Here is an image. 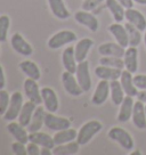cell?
Wrapping results in <instances>:
<instances>
[{"label": "cell", "mask_w": 146, "mask_h": 155, "mask_svg": "<svg viewBox=\"0 0 146 155\" xmlns=\"http://www.w3.org/2000/svg\"><path fill=\"white\" fill-rule=\"evenodd\" d=\"M103 129V124L97 120H90L81 126L78 130L77 141L80 145H87L89 141Z\"/></svg>", "instance_id": "1"}, {"label": "cell", "mask_w": 146, "mask_h": 155, "mask_svg": "<svg viewBox=\"0 0 146 155\" xmlns=\"http://www.w3.org/2000/svg\"><path fill=\"white\" fill-rule=\"evenodd\" d=\"M107 136H108V138L111 140L115 141L117 144H119L123 150H134L135 143H134V139H132V136L127 130H124L123 128H121V127H113V128H111Z\"/></svg>", "instance_id": "2"}, {"label": "cell", "mask_w": 146, "mask_h": 155, "mask_svg": "<svg viewBox=\"0 0 146 155\" xmlns=\"http://www.w3.org/2000/svg\"><path fill=\"white\" fill-rule=\"evenodd\" d=\"M77 40V34L74 33L71 30H61L58 32H56L55 34H53L49 40L47 41V46L50 49H59L74 42Z\"/></svg>", "instance_id": "3"}, {"label": "cell", "mask_w": 146, "mask_h": 155, "mask_svg": "<svg viewBox=\"0 0 146 155\" xmlns=\"http://www.w3.org/2000/svg\"><path fill=\"white\" fill-rule=\"evenodd\" d=\"M23 95L20 91H14L10 95V102L9 106L7 108L6 113L4 114V119L6 121H15L16 119H18L20 112L23 107Z\"/></svg>", "instance_id": "4"}, {"label": "cell", "mask_w": 146, "mask_h": 155, "mask_svg": "<svg viewBox=\"0 0 146 155\" xmlns=\"http://www.w3.org/2000/svg\"><path fill=\"white\" fill-rule=\"evenodd\" d=\"M75 77L78 80L80 87L82 88L83 92H87L91 89V77H90V71H89V63L87 61H83L78 63L77 71H75Z\"/></svg>", "instance_id": "5"}, {"label": "cell", "mask_w": 146, "mask_h": 155, "mask_svg": "<svg viewBox=\"0 0 146 155\" xmlns=\"http://www.w3.org/2000/svg\"><path fill=\"white\" fill-rule=\"evenodd\" d=\"M23 89H24V94L28 101L33 102L35 105H40L42 104V96H41V89L39 88L38 81L31 79V78H26L23 83Z\"/></svg>", "instance_id": "6"}, {"label": "cell", "mask_w": 146, "mask_h": 155, "mask_svg": "<svg viewBox=\"0 0 146 155\" xmlns=\"http://www.w3.org/2000/svg\"><path fill=\"white\" fill-rule=\"evenodd\" d=\"M62 83H63L65 91L68 92V95H71L73 97H79L82 95L83 90L82 88L80 87L74 73L64 71L62 73Z\"/></svg>", "instance_id": "7"}, {"label": "cell", "mask_w": 146, "mask_h": 155, "mask_svg": "<svg viewBox=\"0 0 146 155\" xmlns=\"http://www.w3.org/2000/svg\"><path fill=\"white\" fill-rule=\"evenodd\" d=\"M10 45H12V48L14 49L18 55H21V56L29 57V56H31L33 54L32 46L18 32H16V33H14L12 35V38H10Z\"/></svg>", "instance_id": "8"}, {"label": "cell", "mask_w": 146, "mask_h": 155, "mask_svg": "<svg viewBox=\"0 0 146 155\" xmlns=\"http://www.w3.org/2000/svg\"><path fill=\"white\" fill-rule=\"evenodd\" d=\"M74 19L75 22H78L80 25L86 26L89 31L91 32H96L98 31L99 28V22H98L97 17L94 14L89 13L88 10H78L74 13Z\"/></svg>", "instance_id": "9"}, {"label": "cell", "mask_w": 146, "mask_h": 155, "mask_svg": "<svg viewBox=\"0 0 146 155\" xmlns=\"http://www.w3.org/2000/svg\"><path fill=\"white\" fill-rule=\"evenodd\" d=\"M45 126L51 131H59L71 128V121L66 117L57 116L54 113L48 112L46 113V116H45Z\"/></svg>", "instance_id": "10"}, {"label": "cell", "mask_w": 146, "mask_h": 155, "mask_svg": "<svg viewBox=\"0 0 146 155\" xmlns=\"http://www.w3.org/2000/svg\"><path fill=\"white\" fill-rule=\"evenodd\" d=\"M41 96H42V104H44L46 111L50 112V113H56L58 111V97L53 88L44 87L41 89Z\"/></svg>", "instance_id": "11"}, {"label": "cell", "mask_w": 146, "mask_h": 155, "mask_svg": "<svg viewBox=\"0 0 146 155\" xmlns=\"http://www.w3.org/2000/svg\"><path fill=\"white\" fill-rule=\"evenodd\" d=\"M110 96V81L107 80H101L96 86V89L94 91L91 97V103L94 105H102L107 101Z\"/></svg>", "instance_id": "12"}, {"label": "cell", "mask_w": 146, "mask_h": 155, "mask_svg": "<svg viewBox=\"0 0 146 155\" xmlns=\"http://www.w3.org/2000/svg\"><path fill=\"white\" fill-rule=\"evenodd\" d=\"M132 123L134 126L141 129H146V111H145V103L137 101L135 102L134 110H132Z\"/></svg>", "instance_id": "13"}, {"label": "cell", "mask_w": 146, "mask_h": 155, "mask_svg": "<svg viewBox=\"0 0 146 155\" xmlns=\"http://www.w3.org/2000/svg\"><path fill=\"white\" fill-rule=\"evenodd\" d=\"M26 129L28 128L22 126L20 122L10 121L8 123V126H7V130H8L10 135L14 137L15 140L24 143V144L29 143V131Z\"/></svg>", "instance_id": "14"}, {"label": "cell", "mask_w": 146, "mask_h": 155, "mask_svg": "<svg viewBox=\"0 0 146 155\" xmlns=\"http://www.w3.org/2000/svg\"><path fill=\"white\" fill-rule=\"evenodd\" d=\"M134 105H135L134 97L126 95L122 103L120 104V110H119V113H118V121L122 122V123L129 121L132 116Z\"/></svg>", "instance_id": "15"}, {"label": "cell", "mask_w": 146, "mask_h": 155, "mask_svg": "<svg viewBox=\"0 0 146 155\" xmlns=\"http://www.w3.org/2000/svg\"><path fill=\"white\" fill-rule=\"evenodd\" d=\"M123 62H124V68L132 74L137 72L138 70V51L136 47L129 46L126 48L124 55H123Z\"/></svg>", "instance_id": "16"}, {"label": "cell", "mask_w": 146, "mask_h": 155, "mask_svg": "<svg viewBox=\"0 0 146 155\" xmlns=\"http://www.w3.org/2000/svg\"><path fill=\"white\" fill-rule=\"evenodd\" d=\"M122 70L115 68H110L105 65H98L95 68V74L96 77L99 78L101 80H107V81H113V80H119L121 77Z\"/></svg>", "instance_id": "17"}, {"label": "cell", "mask_w": 146, "mask_h": 155, "mask_svg": "<svg viewBox=\"0 0 146 155\" xmlns=\"http://www.w3.org/2000/svg\"><path fill=\"white\" fill-rule=\"evenodd\" d=\"M120 82L123 88V90L126 92V95L131 97H137L138 95V88L134 83V77L132 73L129 72L128 70H122L121 77H120Z\"/></svg>", "instance_id": "18"}, {"label": "cell", "mask_w": 146, "mask_h": 155, "mask_svg": "<svg viewBox=\"0 0 146 155\" xmlns=\"http://www.w3.org/2000/svg\"><path fill=\"white\" fill-rule=\"evenodd\" d=\"M94 46V40L90 38H82L79 40L75 47H74V53H75V58L78 61V63L86 61L88 54L90 51V49Z\"/></svg>", "instance_id": "19"}, {"label": "cell", "mask_w": 146, "mask_h": 155, "mask_svg": "<svg viewBox=\"0 0 146 155\" xmlns=\"http://www.w3.org/2000/svg\"><path fill=\"white\" fill-rule=\"evenodd\" d=\"M108 31L112 34L114 39L117 40V42L119 45H121L122 47H129V38H128V33L127 30L124 28V25L120 24V23H113L108 26Z\"/></svg>", "instance_id": "20"}, {"label": "cell", "mask_w": 146, "mask_h": 155, "mask_svg": "<svg viewBox=\"0 0 146 155\" xmlns=\"http://www.w3.org/2000/svg\"><path fill=\"white\" fill-rule=\"evenodd\" d=\"M126 19L127 22L131 23L134 26H136L139 31H146V17L141 14L139 10L132 8L126 9Z\"/></svg>", "instance_id": "21"}, {"label": "cell", "mask_w": 146, "mask_h": 155, "mask_svg": "<svg viewBox=\"0 0 146 155\" xmlns=\"http://www.w3.org/2000/svg\"><path fill=\"white\" fill-rule=\"evenodd\" d=\"M62 64H63L65 71L75 73L77 66H78V61L75 58L74 47L68 46L63 50V53H62Z\"/></svg>", "instance_id": "22"}, {"label": "cell", "mask_w": 146, "mask_h": 155, "mask_svg": "<svg viewBox=\"0 0 146 155\" xmlns=\"http://www.w3.org/2000/svg\"><path fill=\"white\" fill-rule=\"evenodd\" d=\"M51 14L58 19H68L71 16L64 0H47Z\"/></svg>", "instance_id": "23"}, {"label": "cell", "mask_w": 146, "mask_h": 155, "mask_svg": "<svg viewBox=\"0 0 146 155\" xmlns=\"http://www.w3.org/2000/svg\"><path fill=\"white\" fill-rule=\"evenodd\" d=\"M45 116H46V108L44 106L38 105L35 111L33 113V116L30 121L28 128L29 132H35V131H40V129L45 126Z\"/></svg>", "instance_id": "24"}, {"label": "cell", "mask_w": 146, "mask_h": 155, "mask_svg": "<svg viewBox=\"0 0 146 155\" xmlns=\"http://www.w3.org/2000/svg\"><path fill=\"white\" fill-rule=\"evenodd\" d=\"M126 48L121 45L114 42H105L98 47V53L102 56H114V57H122L124 55Z\"/></svg>", "instance_id": "25"}, {"label": "cell", "mask_w": 146, "mask_h": 155, "mask_svg": "<svg viewBox=\"0 0 146 155\" xmlns=\"http://www.w3.org/2000/svg\"><path fill=\"white\" fill-rule=\"evenodd\" d=\"M29 141H33L38 144L40 147H48L53 150L55 147V141L54 138L48 134L35 131V132H29Z\"/></svg>", "instance_id": "26"}, {"label": "cell", "mask_w": 146, "mask_h": 155, "mask_svg": "<svg viewBox=\"0 0 146 155\" xmlns=\"http://www.w3.org/2000/svg\"><path fill=\"white\" fill-rule=\"evenodd\" d=\"M18 68L22 72L24 73L28 78H31V79H34V80H40L41 78V71H40L39 66L37 65V63H34L32 61H29V59H25V61H22L20 64H18Z\"/></svg>", "instance_id": "27"}, {"label": "cell", "mask_w": 146, "mask_h": 155, "mask_svg": "<svg viewBox=\"0 0 146 155\" xmlns=\"http://www.w3.org/2000/svg\"><path fill=\"white\" fill-rule=\"evenodd\" d=\"M105 6L112 14L115 22L120 23L126 18V8L118 0H105Z\"/></svg>", "instance_id": "28"}, {"label": "cell", "mask_w": 146, "mask_h": 155, "mask_svg": "<svg viewBox=\"0 0 146 155\" xmlns=\"http://www.w3.org/2000/svg\"><path fill=\"white\" fill-rule=\"evenodd\" d=\"M77 136H78V130L72 129V128H68L64 130L56 131V134L53 136L55 145H62V144H66L70 141L77 140Z\"/></svg>", "instance_id": "29"}, {"label": "cell", "mask_w": 146, "mask_h": 155, "mask_svg": "<svg viewBox=\"0 0 146 155\" xmlns=\"http://www.w3.org/2000/svg\"><path fill=\"white\" fill-rule=\"evenodd\" d=\"M124 95H126V92L122 88L120 80L110 81V96H111L112 103L114 105L119 106L123 101V98L126 97Z\"/></svg>", "instance_id": "30"}, {"label": "cell", "mask_w": 146, "mask_h": 155, "mask_svg": "<svg viewBox=\"0 0 146 155\" xmlns=\"http://www.w3.org/2000/svg\"><path fill=\"white\" fill-rule=\"evenodd\" d=\"M80 144L77 140L70 141L62 145H55L53 148L54 155H74L78 154L80 150Z\"/></svg>", "instance_id": "31"}, {"label": "cell", "mask_w": 146, "mask_h": 155, "mask_svg": "<svg viewBox=\"0 0 146 155\" xmlns=\"http://www.w3.org/2000/svg\"><path fill=\"white\" fill-rule=\"evenodd\" d=\"M37 106L38 105H35L31 101H28V102H25L23 104V107H22V110L20 112V115H18V122L22 126H29V123L31 121V119H32V116H33V113L35 111Z\"/></svg>", "instance_id": "32"}, {"label": "cell", "mask_w": 146, "mask_h": 155, "mask_svg": "<svg viewBox=\"0 0 146 155\" xmlns=\"http://www.w3.org/2000/svg\"><path fill=\"white\" fill-rule=\"evenodd\" d=\"M124 28H126L127 33H128V38H129V46L137 47L141 41V31L137 29L136 26H134L131 23H129V22H127L126 24H124Z\"/></svg>", "instance_id": "33"}, {"label": "cell", "mask_w": 146, "mask_h": 155, "mask_svg": "<svg viewBox=\"0 0 146 155\" xmlns=\"http://www.w3.org/2000/svg\"><path fill=\"white\" fill-rule=\"evenodd\" d=\"M99 64L105 65V66H110V68H120V70H123V68H124L123 58L114 57V56H102V58H99Z\"/></svg>", "instance_id": "34"}, {"label": "cell", "mask_w": 146, "mask_h": 155, "mask_svg": "<svg viewBox=\"0 0 146 155\" xmlns=\"http://www.w3.org/2000/svg\"><path fill=\"white\" fill-rule=\"evenodd\" d=\"M10 28V18L8 15H0V42H5L8 38Z\"/></svg>", "instance_id": "35"}, {"label": "cell", "mask_w": 146, "mask_h": 155, "mask_svg": "<svg viewBox=\"0 0 146 155\" xmlns=\"http://www.w3.org/2000/svg\"><path fill=\"white\" fill-rule=\"evenodd\" d=\"M10 96L5 89H0V114L4 115L9 106Z\"/></svg>", "instance_id": "36"}, {"label": "cell", "mask_w": 146, "mask_h": 155, "mask_svg": "<svg viewBox=\"0 0 146 155\" xmlns=\"http://www.w3.org/2000/svg\"><path fill=\"white\" fill-rule=\"evenodd\" d=\"M12 150L15 155H26L28 150H26V144L21 143V141H14L12 144Z\"/></svg>", "instance_id": "37"}, {"label": "cell", "mask_w": 146, "mask_h": 155, "mask_svg": "<svg viewBox=\"0 0 146 155\" xmlns=\"http://www.w3.org/2000/svg\"><path fill=\"white\" fill-rule=\"evenodd\" d=\"M105 0H83L82 1V9L91 12V10L96 9L98 6L101 5L102 2H104Z\"/></svg>", "instance_id": "38"}, {"label": "cell", "mask_w": 146, "mask_h": 155, "mask_svg": "<svg viewBox=\"0 0 146 155\" xmlns=\"http://www.w3.org/2000/svg\"><path fill=\"white\" fill-rule=\"evenodd\" d=\"M134 83L139 90L146 89V74H138L134 77Z\"/></svg>", "instance_id": "39"}, {"label": "cell", "mask_w": 146, "mask_h": 155, "mask_svg": "<svg viewBox=\"0 0 146 155\" xmlns=\"http://www.w3.org/2000/svg\"><path fill=\"white\" fill-rule=\"evenodd\" d=\"M40 147L38 144H35L33 141H29L26 144V150H28V155H40Z\"/></svg>", "instance_id": "40"}, {"label": "cell", "mask_w": 146, "mask_h": 155, "mask_svg": "<svg viewBox=\"0 0 146 155\" xmlns=\"http://www.w3.org/2000/svg\"><path fill=\"white\" fill-rule=\"evenodd\" d=\"M5 87H6L5 72H4V68L0 65V89H4Z\"/></svg>", "instance_id": "41"}, {"label": "cell", "mask_w": 146, "mask_h": 155, "mask_svg": "<svg viewBox=\"0 0 146 155\" xmlns=\"http://www.w3.org/2000/svg\"><path fill=\"white\" fill-rule=\"evenodd\" d=\"M118 1H119L126 9H128V8H132L134 5H135L134 0H118Z\"/></svg>", "instance_id": "42"}, {"label": "cell", "mask_w": 146, "mask_h": 155, "mask_svg": "<svg viewBox=\"0 0 146 155\" xmlns=\"http://www.w3.org/2000/svg\"><path fill=\"white\" fill-rule=\"evenodd\" d=\"M137 99L143 103H146V89L145 90H141L137 95Z\"/></svg>", "instance_id": "43"}, {"label": "cell", "mask_w": 146, "mask_h": 155, "mask_svg": "<svg viewBox=\"0 0 146 155\" xmlns=\"http://www.w3.org/2000/svg\"><path fill=\"white\" fill-rule=\"evenodd\" d=\"M40 155H54L53 150H51V148H48V147H41Z\"/></svg>", "instance_id": "44"}, {"label": "cell", "mask_w": 146, "mask_h": 155, "mask_svg": "<svg viewBox=\"0 0 146 155\" xmlns=\"http://www.w3.org/2000/svg\"><path fill=\"white\" fill-rule=\"evenodd\" d=\"M134 2L139 5H146V0H134Z\"/></svg>", "instance_id": "45"}, {"label": "cell", "mask_w": 146, "mask_h": 155, "mask_svg": "<svg viewBox=\"0 0 146 155\" xmlns=\"http://www.w3.org/2000/svg\"><path fill=\"white\" fill-rule=\"evenodd\" d=\"M131 154H132V155H134V154H141V153L139 152V150H136V152H132Z\"/></svg>", "instance_id": "46"}, {"label": "cell", "mask_w": 146, "mask_h": 155, "mask_svg": "<svg viewBox=\"0 0 146 155\" xmlns=\"http://www.w3.org/2000/svg\"><path fill=\"white\" fill-rule=\"evenodd\" d=\"M144 44H145V47H146V31H145V34H144Z\"/></svg>", "instance_id": "47"}, {"label": "cell", "mask_w": 146, "mask_h": 155, "mask_svg": "<svg viewBox=\"0 0 146 155\" xmlns=\"http://www.w3.org/2000/svg\"><path fill=\"white\" fill-rule=\"evenodd\" d=\"M145 111H146V103H145Z\"/></svg>", "instance_id": "48"}]
</instances>
